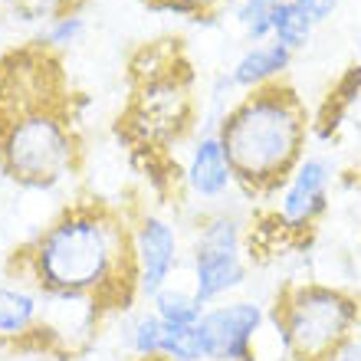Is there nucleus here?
I'll use <instances>...</instances> for the list:
<instances>
[{"label":"nucleus","instance_id":"nucleus-1","mask_svg":"<svg viewBox=\"0 0 361 361\" xmlns=\"http://www.w3.org/2000/svg\"><path fill=\"white\" fill-rule=\"evenodd\" d=\"M27 269L39 293L95 295L102 309L112 293L138 295L132 230L105 207L66 210L27 253Z\"/></svg>","mask_w":361,"mask_h":361},{"label":"nucleus","instance_id":"nucleus-2","mask_svg":"<svg viewBox=\"0 0 361 361\" xmlns=\"http://www.w3.org/2000/svg\"><path fill=\"white\" fill-rule=\"evenodd\" d=\"M220 142L243 194H276L302 161L305 112L293 89L269 82L243 95L220 125Z\"/></svg>","mask_w":361,"mask_h":361},{"label":"nucleus","instance_id":"nucleus-3","mask_svg":"<svg viewBox=\"0 0 361 361\" xmlns=\"http://www.w3.org/2000/svg\"><path fill=\"white\" fill-rule=\"evenodd\" d=\"M273 309L286 325L293 361H322L361 329V299L332 283H295Z\"/></svg>","mask_w":361,"mask_h":361},{"label":"nucleus","instance_id":"nucleus-4","mask_svg":"<svg viewBox=\"0 0 361 361\" xmlns=\"http://www.w3.org/2000/svg\"><path fill=\"white\" fill-rule=\"evenodd\" d=\"M0 161L10 178L27 188H53L73 171L76 142L63 115L39 105L0 128Z\"/></svg>","mask_w":361,"mask_h":361},{"label":"nucleus","instance_id":"nucleus-5","mask_svg":"<svg viewBox=\"0 0 361 361\" xmlns=\"http://www.w3.org/2000/svg\"><path fill=\"white\" fill-rule=\"evenodd\" d=\"M269 309L257 299H224L204 309L197 335L207 361L257 358V338L267 325Z\"/></svg>","mask_w":361,"mask_h":361},{"label":"nucleus","instance_id":"nucleus-6","mask_svg":"<svg viewBox=\"0 0 361 361\" xmlns=\"http://www.w3.org/2000/svg\"><path fill=\"white\" fill-rule=\"evenodd\" d=\"M132 263H135V289L142 299L152 302L180 267V237L168 217L145 214L132 227Z\"/></svg>","mask_w":361,"mask_h":361},{"label":"nucleus","instance_id":"nucleus-7","mask_svg":"<svg viewBox=\"0 0 361 361\" xmlns=\"http://www.w3.org/2000/svg\"><path fill=\"white\" fill-rule=\"evenodd\" d=\"M335 178V164L325 154H302V161L276 190V220L289 233L309 230L329 207V188Z\"/></svg>","mask_w":361,"mask_h":361},{"label":"nucleus","instance_id":"nucleus-8","mask_svg":"<svg viewBox=\"0 0 361 361\" xmlns=\"http://www.w3.org/2000/svg\"><path fill=\"white\" fill-rule=\"evenodd\" d=\"M250 279L243 250H204L190 247V289L204 305L224 302L240 293Z\"/></svg>","mask_w":361,"mask_h":361},{"label":"nucleus","instance_id":"nucleus-9","mask_svg":"<svg viewBox=\"0 0 361 361\" xmlns=\"http://www.w3.org/2000/svg\"><path fill=\"white\" fill-rule=\"evenodd\" d=\"M184 180H188L190 194L200 200H220L237 188V174L230 168L220 135H200L194 142L188 168H184Z\"/></svg>","mask_w":361,"mask_h":361},{"label":"nucleus","instance_id":"nucleus-10","mask_svg":"<svg viewBox=\"0 0 361 361\" xmlns=\"http://www.w3.org/2000/svg\"><path fill=\"white\" fill-rule=\"evenodd\" d=\"M43 315V293L37 286H0V345L23 342Z\"/></svg>","mask_w":361,"mask_h":361},{"label":"nucleus","instance_id":"nucleus-11","mask_svg":"<svg viewBox=\"0 0 361 361\" xmlns=\"http://www.w3.org/2000/svg\"><path fill=\"white\" fill-rule=\"evenodd\" d=\"M289 63H293V53L286 47H279V43H257V47H250L243 56L233 63V69H230V82H233V89H263L269 86L276 76H283L286 69H289Z\"/></svg>","mask_w":361,"mask_h":361},{"label":"nucleus","instance_id":"nucleus-12","mask_svg":"<svg viewBox=\"0 0 361 361\" xmlns=\"http://www.w3.org/2000/svg\"><path fill=\"white\" fill-rule=\"evenodd\" d=\"M152 309H154V315H158L164 325H171V329H190V325L200 322V315H204L207 305L194 295L190 286L168 283L161 293L152 299Z\"/></svg>","mask_w":361,"mask_h":361},{"label":"nucleus","instance_id":"nucleus-13","mask_svg":"<svg viewBox=\"0 0 361 361\" xmlns=\"http://www.w3.org/2000/svg\"><path fill=\"white\" fill-rule=\"evenodd\" d=\"M125 342L128 352L142 361H154L161 358V342H164V322L154 315V309L135 312L125 325Z\"/></svg>","mask_w":361,"mask_h":361},{"label":"nucleus","instance_id":"nucleus-14","mask_svg":"<svg viewBox=\"0 0 361 361\" xmlns=\"http://www.w3.org/2000/svg\"><path fill=\"white\" fill-rule=\"evenodd\" d=\"M312 30H315V23L309 20V13L295 0H283L279 4V10H276V17H273V37L279 47H286L289 53L305 49L309 39H312Z\"/></svg>","mask_w":361,"mask_h":361},{"label":"nucleus","instance_id":"nucleus-15","mask_svg":"<svg viewBox=\"0 0 361 361\" xmlns=\"http://www.w3.org/2000/svg\"><path fill=\"white\" fill-rule=\"evenodd\" d=\"M279 4L283 0H240L237 4L233 17L250 43H267V37H273V17Z\"/></svg>","mask_w":361,"mask_h":361},{"label":"nucleus","instance_id":"nucleus-16","mask_svg":"<svg viewBox=\"0 0 361 361\" xmlns=\"http://www.w3.org/2000/svg\"><path fill=\"white\" fill-rule=\"evenodd\" d=\"M69 0H4V7L20 23H53V20L66 17Z\"/></svg>","mask_w":361,"mask_h":361},{"label":"nucleus","instance_id":"nucleus-17","mask_svg":"<svg viewBox=\"0 0 361 361\" xmlns=\"http://www.w3.org/2000/svg\"><path fill=\"white\" fill-rule=\"evenodd\" d=\"M86 30V23H82V17H76V13H66V17L53 20L47 27V43L49 47H69V43H76L79 33Z\"/></svg>","mask_w":361,"mask_h":361},{"label":"nucleus","instance_id":"nucleus-18","mask_svg":"<svg viewBox=\"0 0 361 361\" xmlns=\"http://www.w3.org/2000/svg\"><path fill=\"white\" fill-rule=\"evenodd\" d=\"M20 352H23V358H17V361H66V355L53 352V348L33 342V338H23V342H20Z\"/></svg>","mask_w":361,"mask_h":361},{"label":"nucleus","instance_id":"nucleus-19","mask_svg":"<svg viewBox=\"0 0 361 361\" xmlns=\"http://www.w3.org/2000/svg\"><path fill=\"white\" fill-rule=\"evenodd\" d=\"M322 361H361V329L355 335H348L338 348H332Z\"/></svg>","mask_w":361,"mask_h":361},{"label":"nucleus","instance_id":"nucleus-20","mask_svg":"<svg viewBox=\"0 0 361 361\" xmlns=\"http://www.w3.org/2000/svg\"><path fill=\"white\" fill-rule=\"evenodd\" d=\"M295 4L309 13V20H312L315 27H319V23H325V20L338 10V0H295Z\"/></svg>","mask_w":361,"mask_h":361},{"label":"nucleus","instance_id":"nucleus-21","mask_svg":"<svg viewBox=\"0 0 361 361\" xmlns=\"http://www.w3.org/2000/svg\"><path fill=\"white\" fill-rule=\"evenodd\" d=\"M214 4H220V0H161V7L168 10H207Z\"/></svg>","mask_w":361,"mask_h":361},{"label":"nucleus","instance_id":"nucleus-22","mask_svg":"<svg viewBox=\"0 0 361 361\" xmlns=\"http://www.w3.org/2000/svg\"><path fill=\"white\" fill-rule=\"evenodd\" d=\"M355 43H358V56H361V33H358V39H355Z\"/></svg>","mask_w":361,"mask_h":361},{"label":"nucleus","instance_id":"nucleus-23","mask_svg":"<svg viewBox=\"0 0 361 361\" xmlns=\"http://www.w3.org/2000/svg\"><path fill=\"white\" fill-rule=\"evenodd\" d=\"M247 361H259V358H247Z\"/></svg>","mask_w":361,"mask_h":361}]
</instances>
